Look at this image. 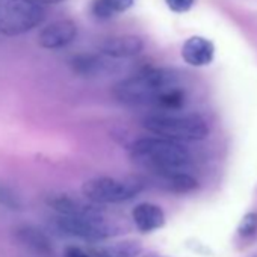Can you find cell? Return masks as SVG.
Returning <instances> with one entry per match:
<instances>
[{"mask_svg":"<svg viewBox=\"0 0 257 257\" xmlns=\"http://www.w3.org/2000/svg\"><path fill=\"white\" fill-rule=\"evenodd\" d=\"M195 2L197 0H165L168 10L176 14H183V13L191 11Z\"/></svg>","mask_w":257,"mask_h":257,"instance_id":"ffe728a7","label":"cell"},{"mask_svg":"<svg viewBox=\"0 0 257 257\" xmlns=\"http://www.w3.org/2000/svg\"><path fill=\"white\" fill-rule=\"evenodd\" d=\"M44 17V7L34 0H8L0 19V34L7 37L23 35L41 25Z\"/></svg>","mask_w":257,"mask_h":257,"instance_id":"5b68a950","label":"cell"},{"mask_svg":"<svg viewBox=\"0 0 257 257\" xmlns=\"http://www.w3.org/2000/svg\"><path fill=\"white\" fill-rule=\"evenodd\" d=\"M34 2L40 4V5H58V4H62L65 0H34Z\"/></svg>","mask_w":257,"mask_h":257,"instance_id":"7402d4cb","label":"cell"},{"mask_svg":"<svg viewBox=\"0 0 257 257\" xmlns=\"http://www.w3.org/2000/svg\"><path fill=\"white\" fill-rule=\"evenodd\" d=\"M143 125L159 138L171 141H203L209 137L204 119L195 115H156L147 116Z\"/></svg>","mask_w":257,"mask_h":257,"instance_id":"3957f363","label":"cell"},{"mask_svg":"<svg viewBox=\"0 0 257 257\" xmlns=\"http://www.w3.org/2000/svg\"><path fill=\"white\" fill-rule=\"evenodd\" d=\"M156 174L159 177L161 186L173 194H189L198 188V182L188 173H183L182 170L164 171Z\"/></svg>","mask_w":257,"mask_h":257,"instance_id":"5bb4252c","label":"cell"},{"mask_svg":"<svg viewBox=\"0 0 257 257\" xmlns=\"http://www.w3.org/2000/svg\"><path fill=\"white\" fill-rule=\"evenodd\" d=\"M131 156L138 165L153 173L182 170L191 162V153L186 147L159 137L137 140L131 147Z\"/></svg>","mask_w":257,"mask_h":257,"instance_id":"6da1fadb","label":"cell"},{"mask_svg":"<svg viewBox=\"0 0 257 257\" xmlns=\"http://www.w3.org/2000/svg\"><path fill=\"white\" fill-rule=\"evenodd\" d=\"M144 41L140 37L135 35H122V37H113L106 40L100 46V52L109 58L122 59V58H132L143 52Z\"/></svg>","mask_w":257,"mask_h":257,"instance_id":"7c38bea8","label":"cell"},{"mask_svg":"<svg viewBox=\"0 0 257 257\" xmlns=\"http://www.w3.org/2000/svg\"><path fill=\"white\" fill-rule=\"evenodd\" d=\"M13 234L16 240L28 248L29 251L38 254V255H50L52 254V242L49 236L38 227L31 224H20L14 227Z\"/></svg>","mask_w":257,"mask_h":257,"instance_id":"9c48e42d","label":"cell"},{"mask_svg":"<svg viewBox=\"0 0 257 257\" xmlns=\"http://www.w3.org/2000/svg\"><path fill=\"white\" fill-rule=\"evenodd\" d=\"M143 191L138 180H119L113 177H94L82 185V194L94 204H118L135 198Z\"/></svg>","mask_w":257,"mask_h":257,"instance_id":"277c9868","label":"cell"},{"mask_svg":"<svg viewBox=\"0 0 257 257\" xmlns=\"http://www.w3.org/2000/svg\"><path fill=\"white\" fill-rule=\"evenodd\" d=\"M70 67L77 76L89 77L100 71L101 61L94 55H76L70 59Z\"/></svg>","mask_w":257,"mask_h":257,"instance_id":"2e32d148","label":"cell"},{"mask_svg":"<svg viewBox=\"0 0 257 257\" xmlns=\"http://www.w3.org/2000/svg\"><path fill=\"white\" fill-rule=\"evenodd\" d=\"M185 101H186V94L177 85V86H173V88L164 91L156 98L155 104L161 109H165V110H180L185 106Z\"/></svg>","mask_w":257,"mask_h":257,"instance_id":"e0dca14e","label":"cell"},{"mask_svg":"<svg viewBox=\"0 0 257 257\" xmlns=\"http://www.w3.org/2000/svg\"><path fill=\"white\" fill-rule=\"evenodd\" d=\"M77 26L71 20H59L47 25L38 35V44L47 50L64 49L74 41Z\"/></svg>","mask_w":257,"mask_h":257,"instance_id":"52a82bcc","label":"cell"},{"mask_svg":"<svg viewBox=\"0 0 257 257\" xmlns=\"http://www.w3.org/2000/svg\"><path fill=\"white\" fill-rule=\"evenodd\" d=\"M132 219L135 227L141 233H153L165 225V212L155 203H140L132 210Z\"/></svg>","mask_w":257,"mask_h":257,"instance_id":"8fae6325","label":"cell"},{"mask_svg":"<svg viewBox=\"0 0 257 257\" xmlns=\"http://www.w3.org/2000/svg\"><path fill=\"white\" fill-rule=\"evenodd\" d=\"M179 76L170 68H146L113 86V95L125 104H143L156 101L167 89L177 86Z\"/></svg>","mask_w":257,"mask_h":257,"instance_id":"7a4b0ae2","label":"cell"},{"mask_svg":"<svg viewBox=\"0 0 257 257\" xmlns=\"http://www.w3.org/2000/svg\"><path fill=\"white\" fill-rule=\"evenodd\" d=\"M138 257H167V255H164V254H159V252L149 251V252H143V254H140Z\"/></svg>","mask_w":257,"mask_h":257,"instance_id":"603a6c76","label":"cell"},{"mask_svg":"<svg viewBox=\"0 0 257 257\" xmlns=\"http://www.w3.org/2000/svg\"><path fill=\"white\" fill-rule=\"evenodd\" d=\"M55 227L67 236L77 237L86 242H101L113 237L119 233V227L109 221L104 215L94 218H71L61 216L55 218Z\"/></svg>","mask_w":257,"mask_h":257,"instance_id":"8992f818","label":"cell"},{"mask_svg":"<svg viewBox=\"0 0 257 257\" xmlns=\"http://www.w3.org/2000/svg\"><path fill=\"white\" fill-rule=\"evenodd\" d=\"M0 207L11 212H20L23 209V201L20 195L8 185L0 183Z\"/></svg>","mask_w":257,"mask_h":257,"instance_id":"ac0fdd59","label":"cell"},{"mask_svg":"<svg viewBox=\"0 0 257 257\" xmlns=\"http://www.w3.org/2000/svg\"><path fill=\"white\" fill-rule=\"evenodd\" d=\"M143 251L144 246L137 239H122L91 248L94 257H138Z\"/></svg>","mask_w":257,"mask_h":257,"instance_id":"4fadbf2b","label":"cell"},{"mask_svg":"<svg viewBox=\"0 0 257 257\" xmlns=\"http://www.w3.org/2000/svg\"><path fill=\"white\" fill-rule=\"evenodd\" d=\"M182 58L191 67H206L215 58V44L203 37H191L182 46Z\"/></svg>","mask_w":257,"mask_h":257,"instance_id":"30bf717a","label":"cell"},{"mask_svg":"<svg viewBox=\"0 0 257 257\" xmlns=\"http://www.w3.org/2000/svg\"><path fill=\"white\" fill-rule=\"evenodd\" d=\"M64 257H89V254L76 245H68L64 249Z\"/></svg>","mask_w":257,"mask_h":257,"instance_id":"44dd1931","label":"cell"},{"mask_svg":"<svg viewBox=\"0 0 257 257\" xmlns=\"http://www.w3.org/2000/svg\"><path fill=\"white\" fill-rule=\"evenodd\" d=\"M135 4L137 0H94L91 11L95 19L109 20L113 16L128 11Z\"/></svg>","mask_w":257,"mask_h":257,"instance_id":"9a60e30c","label":"cell"},{"mask_svg":"<svg viewBox=\"0 0 257 257\" xmlns=\"http://www.w3.org/2000/svg\"><path fill=\"white\" fill-rule=\"evenodd\" d=\"M46 203L61 216H71V218H94L101 216L103 212L92 204H86L80 200L71 198L64 194H55L47 197Z\"/></svg>","mask_w":257,"mask_h":257,"instance_id":"ba28073f","label":"cell"},{"mask_svg":"<svg viewBox=\"0 0 257 257\" xmlns=\"http://www.w3.org/2000/svg\"><path fill=\"white\" fill-rule=\"evenodd\" d=\"M255 231H257V212H248L242 216L237 225V233L242 237H249L255 234Z\"/></svg>","mask_w":257,"mask_h":257,"instance_id":"d6986e66","label":"cell"}]
</instances>
